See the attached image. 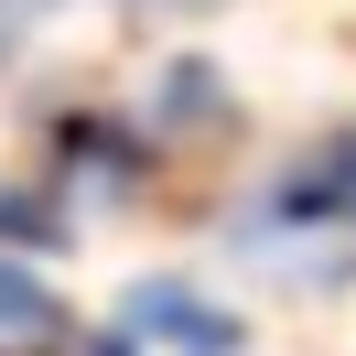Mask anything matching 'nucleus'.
Returning <instances> with one entry per match:
<instances>
[{"instance_id": "1", "label": "nucleus", "mask_w": 356, "mask_h": 356, "mask_svg": "<svg viewBox=\"0 0 356 356\" xmlns=\"http://www.w3.org/2000/svg\"><path fill=\"white\" fill-rule=\"evenodd\" d=\"M119 324H130L152 356H248V324L216 302V291H195V281H140L130 302H119Z\"/></svg>"}, {"instance_id": "2", "label": "nucleus", "mask_w": 356, "mask_h": 356, "mask_svg": "<svg viewBox=\"0 0 356 356\" xmlns=\"http://www.w3.org/2000/svg\"><path fill=\"white\" fill-rule=\"evenodd\" d=\"M54 184H97V195H130V184H140V119L76 108L65 130H54Z\"/></svg>"}, {"instance_id": "3", "label": "nucleus", "mask_w": 356, "mask_h": 356, "mask_svg": "<svg viewBox=\"0 0 356 356\" xmlns=\"http://www.w3.org/2000/svg\"><path fill=\"white\" fill-rule=\"evenodd\" d=\"M65 346H76V313H65V291L0 248V356H65Z\"/></svg>"}, {"instance_id": "4", "label": "nucleus", "mask_w": 356, "mask_h": 356, "mask_svg": "<svg viewBox=\"0 0 356 356\" xmlns=\"http://www.w3.org/2000/svg\"><path fill=\"white\" fill-rule=\"evenodd\" d=\"M65 238H76V205H65V184H54V173L0 184V248H11V259H54Z\"/></svg>"}, {"instance_id": "5", "label": "nucleus", "mask_w": 356, "mask_h": 356, "mask_svg": "<svg viewBox=\"0 0 356 356\" xmlns=\"http://www.w3.org/2000/svg\"><path fill=\"white\" fill-rule=\"evenodd\" d=\"M162 130H227V119H238V108H227V97H216V76H205V65H173V76H162Z\"/></svg>"}, {"instance_id": "6", "label": "nucleus", "mask_w": 356, "mask_h": 356, "mask_svg": "<svg viewBox=\"0 0 356 356\" xmlns=\"http://www.w3.org/2000/svg\"><path fill=\"white\" fill-rule=\"evenodd\" d=\"M65 356H152V346H140V334H130V324H97V334H76V346H65Z\"/></svg>"}]
</instances>
